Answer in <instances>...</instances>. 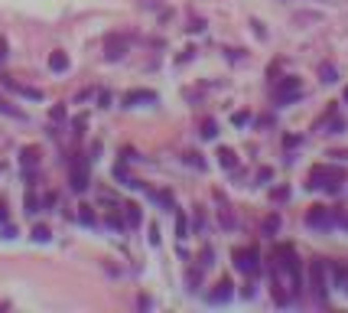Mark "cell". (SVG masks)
Segmentation results:
<instances>
[{"label":"cell","mask_w":348,"mask_h":313,"mask_svg":"<svg viewBox=\"0 0 348 313\" xmlns=\"http://www.w3.org/2000/svg\"><path fill=\"white\" fill-rule=\"evenodd\" d=\"M345 180V170H338V166H312L309 170V190H329V193H335L338 190V183Z\"/></svg>","instance_id":"6da1fadb"},{"label":"cell","mask_w":348,"mask_h":313,"mask_svg":"<svg viewBox=\"0 0 348 313\" xmlns=\"http://www.w3.org/2000/svg\"><path fill=\"white\" fill-rule=\"evenodd\" d=\"M68 186H72V193H85L88 190V160L82 154L68 157Z\"/></svg>","instance_id":"7a4b0ae2"},{"label":"cell","mask_w":348,"mask_h":313,"mask_svg":"<svg viewBox=\"0 0 348 313\" xmlns=\"http://www.w3.org/2000/svg\"><path fill=\"white\" fill-rule=\"evenodd\" d=\"M296 98H303V88L293 75L273 78V101L276 105H290V101H296Z\"/></svg>","instance_id":"3957f363"},{"label":"cell","mask_w":348,"mask_h":313,"mask_svg":"<svg viewBox=\"0 0 348 313\" xmlns=\"http://www.w3.org/2000/svg\"><path fill=\"white\" fill-rule=\"evenodd\" d=\"M130 52V36L127 33H111L108 39H104V59L108 62H118V59H124Z\"/></svg>","instance_id":"277c9868"},{"label":"cell","mask_w":348,"mask_h":313,"mask_svg":"<svg viewBox=\"0 0 348 313\" xmlns=\"http://www.w3.org/2000/svg\"><path fill=\"white\" fill-rule=\"evenodd\" d=\"M309 287H312V294H316V300H319V303H326L329 281H326V261H319V258L309 264Z\"/></svg>","instance_id":"5b68a950"},{"label":"cell","mask_w":348,"mask_h":313,"mask_svg":"<svg viewBox=\"0 0 348 313\" xmlns=\"http://www.w3.org/2000/svg\"><path fill=\"white\" fill-rule=\"evenodd\" d=\"M235 267L244 274H257V248H235Z\"/></svg>","instance_id":"8992f818"},{"label":"cell","mask_w":348,"mask_h":313,"mask_svg":"<svg viewBox=\"0 0 348 313\" xmlns=\"http://www.w3.org/2000/svg\"><path fill=\"white\" fill-rule=\"evenodd\" d=\"M306 225L309 228H329L332 225V209L329 205H312L306 212Z\"/></svg>","instance_id":"52a82bcc"},{"label":"cell","mask_w":348,"mask_h":313,"mask_svg":"<svg viewBox=\"0 0 348 313\" xmlns=\"http://www.w3.org/2000/svg\"><path fill=\"white\" fill-rule=\"evenodd\" d=\"M49 69H52V72H68V52L52 49L49 52Z\"/></svg>","instance_id":"ba28073f"},{"label":"cell","mask_w":348,"mask_h":313,"mask_svg":"<svg viewBox=\"0 0 348 313\" xmlns=\"http://www.w3.org/2000/svg\"><path fill=\"white\" fill-rule=\"evenodd\" d=\"M231 294H235V290H231V281H221L218 287L208 294V303H228V300H231Z\"/></svg>","instance_id":"9c48e42d"},{"label":"cell","mask_w":348,"mask_h":313,"mask_svg":"<svg viewBox=\"0 0 348 313\" xmlns=\"http://www.w3.org/2000/svg\"><path fill=\"white\" fill-rule=\"evenodd\" d=\"M140 101H156V95L153 92H127L124 95V108H133V105H140Z\"/></svg>","instance_id":"30bf717a"},{"label":"cell","mask_w":348,"mask_h":313,"mask_svg":"<svg viewBox=\"0 0 348 313\" xmlns=\"http://www.w3.org/2000/svg\"><path fill=\"white\" fill-rule=\"evenodd\" d=\"M218 163L225 166V170H235L238 166V154L231 147H218Z\"/></svg>","instance_id":"8fae6325"},{"label":"cell","mask_w":348,"mask_h":313,"mask_svg":"<svg viewBox=\"0 0 348 313\" xmlns=\"http://www.w3.org/2000/svg\"><path fill=\"white\" fill-rule=\"evenodd\" d=\"M20 163H23L26 170H30V166H36V163H39V147H23Z\"/></svg>","instance_id":"7c38bea8"},{"label":"cell","mask_w":348,"mask_h":313,"mask_svg":"<svg viewBox=\"0 0 348 313\" xmlns=\"http://www.w3.org/2000/svg\"><path fill=\"white\" fill-rule=\"evenodd\" d=\"M124 212H127V225H130V228H137V225H140V219H144V216H140V205L127 202V205H124Z\"/></svg>","instance_id":"4fadbf2b"},{"label":"cell","mask_w":348,"mask_h":313,"mask_svg":"<svg viewBox=\"0 0 348 313\" xmlns=\"http://www.w3.org/2000/svg\"><path fill=\"white\" fill-rule=\"evenodd\" d=\"M199 134H202L205 140H212V137H215V134H218V124L212 121V118H202V124H199Z\"/></svg>","instance_id":"5bb4252c"},{"label":"cell","mask_w":348,"mask_h":313,"mask_svg":"<svg viewBox=\"0 0 348 313\" xmlns=\"http://www.w3.org/2000/svg\"><path fill=\"white\" fill-rule=\"evenodd\" d=\"M218 222H221V228H235V212H231V205H221L218 209Z\"/></svg>","instance_id":"9a60e30c"},{"label":"cell","mask_w":348,"mask_h":313,"mask_svg":"<svg viewBox=\"0 0 348 313\" xmlns=\"http://www.w3.org/2000/svg\"><path fill=\"white\" fill-rule=\"evenodd\" d=\"M319 78H322L326 85L335 82V66H332V62H322V66H319Z\"/></svg>","instance_id":"2e32d148"},{"label":"cell","mask_w":348,"mask_h":313,"mask_svg":"<svg viewBox=\"0 0 348 313\" xmlns=\"http://www.w3.org/2000/svg\"><path fill=\"white\" fill-rule=\"evenodd\" d=\"M212 258H215V248H212V245H202V252H199V267H208Z\"/></svg>","instance_id":"e0dca14e"},{"label":"cell","mask_w":348,"mask_h":313,"mask_svg":"<svg viewBox=\"0 0 348 313\" xmlns=\"http://www.w3.org/2000/svg\"><path fill=\"white\" fill-rule=\"evenodd\" d=\"M199 281H202V267H192V271L185 274V284H189V290H199Z\"/></svg>","instance_id":"ac0fdd59"},{"label":"cell","mask_w":348,"mask_h":313,"mask_svg":"<svg viewBox=\"0 0 348 313\" xmlns=\"http://www.w3.org/2000/svg\"><path fill=\"white\" fill-rule=\"evenodd\" d=\"M276 228H280V216H276V212H270V216H267V222H264V232H267V235H276Z\"/></svg>","instance_id":"d6986e66"},{"label":"cell","mask_w":348,"mask_h":313,"mask_svg":"<svg viewBox=\"0 0 348 313\" xmlns=\"http://www.w3.org/2000/svg\"><path fill=\"white\" fill-rule=\"evenodd\" d=\"M185 163H192L195 170H205V166H208V163L202 160V154H199V150H189V154H185Z\"/></svg>","instance_id":"ffe728a7"},{"label":"cell","mask_w":348,"mask_h":313,"mask_svg":"<svg viewBox=\"0 0 348 313\" xmlns=\"http://www.w3.org/2000/svg\"><path fill=\"white\" fill-rule=\"evenodd\" d=\"M78 222H85V225H95V212H91V205H78Z\"/></svg>","instance_id":"44dd1931"},{"label":"cell","mask_w":348,"mask_h":313,"mask_svg":"<svg viewBox=\"0 0 348 313\" xmlns=\"http://www.w3.org/2000/svg\"><path fill=\"white\" fill-rule=\"evenodd\" d=\"M49 238H52L49 225H36V228H33V241H49Z\"/></svg>","instance_id":"7402d4cb"},{"label":"cell","mask_w":348,"mask_h":313,"mask_svg":"<svg viewBox=\"0 0 348 313\" xmlns=\"http://www.w3.org/2000/svg\"><path fill=\"white\" fill-rule=\"evenodd\" d=\"M270 199H273V202L290 199V190H287V186H273V190H270Z\"/></svg>","instance_id":"603a6c76"},{"label":"cell","mask_w":348,"mask_h":313,"mask_svg":"<svg viewBox=\"0 0 348 313\" xmlns=\"http://www.w3.org/2000/svg\"><path fill=\"white\" fill-rule=\"evenodd\" d=\"M185 232H189V222H185V216L179 212V216H176V238H185Z\"/></svg>","instance_id":"cb8c5ba5"},{"label":"cell","mask_w":348,"mask_h":313,"mask_svg":"<svg viewBox=\"0 0 348 313\" xmlns=\"http://www.w3.org/2000/svg\"><path fill=\"white\" fill-rule=\"evenodd\" d=\"M231 121H235L238 128H244V124L251 121V111H235V114H231Z\"/></svg>","instance_id":"d4e9b609"},{"label":"cell","mask_w":348,"mask_h":313,"mask_svg":"<svg viewBox=\"0 0 348 313\" xmlns=\"http://www.w3.org/2000/svg\"><path fill=\"white\" fill-rule=\"evenodd\" d=\"M332 271H335V284H345V281H348V267H345V264H335Z\"/></svg>","instance_id":"484cf974"},{"label":"cell","mask_w":348,"mask_h":313,"mask_svg":"<svg viewBox=\"0 0 348 313\" xmlns=\"http://www.w3.org/2000/svg\"><path fill=\"white\" fill-rule=\"evenodd\" d=\"M26 212H30V216H33V212H39V199L33 193H26Z\"/></svg>","instance_id":"4316f807"},{"label":"cell","mask_w":348,"mask_h":313,"mask_svg":"<svg viewBox=\"0 0 348 313\" xmlns=\"http://www.w3.org/2000/svg\"><path fill=\"white\" fill-rule=\"evenodd\" d=\"M85 124H88V118H85V114H78V118L72 121V128H75V134H85Z\"/></svg>","instance_id":"83f0119b"},{"label":"cell","mask_w":348,"mask_h":313,"mask_svg":"<svg viewBox=\"0 0 348 313\" xmlns=\"http://www.w3.org/2000/svg\"><path fill=\"white\" fill-rule=\"evenodd\" d=\"M49 118L52 121H62V118H65V105H56V108L49 111Z\"/></svg>","instance_id":"f1b7e54d"},{"label":"cell","mask_w":348,"mask_h":313,"mask_svg":"<svg viewBox=\"0 0 348 313\" xmlns=\"http://www.w3.org/2000/svg\"><path fill=\"white\" fill-rule=\"evenodd\" d=\"M108 225H111V228H124L127 222H124V219L118 216V212H114V216H108Z\"/></svg>","instance_id":"f546056e"},{"label":"cell","mask_w":348,"mask_h":313,"mask_svg":"<svg viewBox=\"0 0 348 313\" xmlns=\"http://www.w3.org/2000/svg\"><path fill=\"white\" fill-rule=\"evenodd\" d=\"M156 199L166 205V209H173V193H156Z\"/></svg>","instance_id":"4dcf8cb0"},{"label":"cell","mask_w":348,"mask_h":313,"mask_svg":"<svg viewBox=\"0 0 348 313\" xmlns=\"http://www.w3.org/2000/svg\"><path fill=\"white\" fill-rule=\"evenodd\" d=\"M270 176H273V170H270V166H264V170H261V173H257V180H261V183H264V180H270Z\"/></svg>","instance_id":"1f68e13d"},{"label":"cell","mask_w":348,"mask_h":313,"mask_svg":"<svg viewBox=\"0 0 348 313\" xmlns=\"http://www.w3.org/2000/svg\"><path fill=\"white\" fill-rule=\"evenodd\" d=\"M7 222V202H4V196H0V225Z\"/></svg>","instance_id":"d6a6232c"},{"label":"cell","mask_w":348,"mask_h":313,"mask_svg":"<svg viewBox=\"0 0 348 313\" xmlns=\"http://www.w3.org/2000/svg\"><path fill=\"white\" fill-rule=\"evenodd\" d=\"M329 157H332V160H348V150H332Z\"/></svg>","instance_id":"836d02e7"},{"label":"cell","mask_w":348,"mask_h":313,"mask_svg":"<svg viewBox=\"0 0 348 313\" xmlns=\"http://www.w3.org/2000/svg\"><path fill=\"white\" fill-rule=\"evenodd\" d=\"M98 101H101V108H108V105H111V95L101 92V95H98Z\"/></svg>","instance_id":"e575fe53"},{"label":"cell","mask_w":348,"mask_h":313,"mask_svg":"<svg viewBox=\"0 0 348 313\" xmlns=\"http://www.w3.org/2000/svg\"><path fill=\"white\" fill-rule=\"evenodd\" d=\"M202 225H205V212L199 209V212H195V228H202Z\"/></svg>","instance_id":"d590c367"},{"label":"cell","mask_w":348,"mask_h":313,"mask_svg":"<svg viewBox=\"0 0 348 313\" xmlns=\"http://www.w3.org/2000/svg\"><path fill=\"white\" fill-rule=\"evenodd\" d=\"M16 235V228L13 225H7V222H4V238H13Z\"/></svg>","instance_id":"8d00e7d4"},{"label":"cell","mask_w":348,"mask_h":313,"mask_svg":"<svg viewBox=\"0 0 348 313\" xmlns=\"http://www.w3.org/2000/svg\"><path fill=\"white\" fill-rule=\"evenodd\" d=\"M150 241H153V245L159 241V228H156V225H150Z\"/></svg>","instance_id":"74e56055"},{"label":"cell","mask_w":348,"mask_h":313,"mask_svg":"<svg viewBox=\"0 0 348 313\" xmlns=\"http://www.w3.org/2000/svg\"><path fill=\"white\" fill-rule=\"evenodd\" d=\"M7 59V39H0V62Z\"/></svg>","instance_id":"f35d334b"},{"label":"cell","mask_w":348,"mask_h":313,"mask_svg":"<svg viewBox=\"0 0 348 313\" xmlns=\"http://www.w3.org/2000/svg\"><path fill=\"white\" fill-rule=\"evenodd\" d=\"M338 222H342V225H345V228H348V216H338Z\"/></svg>","instance_id":"ab89813d"},{"label":"cell","mask_w":348,"mask_h":313,"mask_svg":"<svg viewBox=\"0 0 348 313\" xmlns=\"http://www.w3.org/2000/svg\"><path fill=\"white\" fill-rule=\"evenodd\" d=\"M345 105H348V85H345Z\"/></svg>","instance_id":"60d3db41"}]
</instances>
